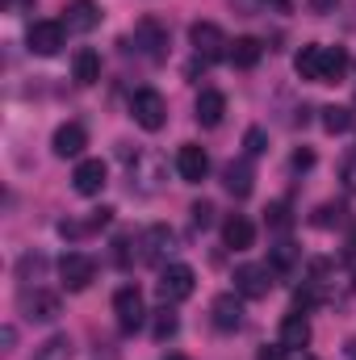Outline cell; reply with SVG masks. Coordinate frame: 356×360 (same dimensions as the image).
<instances>
[{
	"label": "cell",
	"mask_w": 356,
	"mask_h": 360,
	"mask_svg": "<svg viewBox=\"0 0 356 360\" xmlns=\"http://www.w3.org/2000/svg\"><path fill=\"white\" fill-rule=\"evenodd\" d=\"M130 117L143 126V130H164V122H168V101L160 96L155 89H139L130 96Z\"/></svg>",
	"instance_id": "obj_1"
},
{
	"label": "cell",
	"mask_w": 356,
	"mask_h": 360,
	"mask_svg": "<svg viewBox=\"0 0 356 360\" xmlns=\"http://www.w3.org/2000/svg\"><path fill=\"white\" fill-rule=\"evenodd\" d=\"M17 306H21V314L30 319V323H55L59 314H63V306H59V297L55 293H46V289H21V297H17Z\"/></svg>",
	"instance_id": "obj_2"
},
{
	"label": "cell",
	"mask_w": 356,
	"mask_h": 360,
	"mask_svg": "<svg viewBox=\"0 0 356 360\" xmlns=\"http://www.w3.org/2000/svg\"><path fill=\"white\" fill-rule=\"evenodd\" d=\"M59 281H63L68 293H84L92 281H96V264H92V256H84V252H68V256L59 260Z\"/></svg>",
	"instance_id": "obj_3"
},
{
	"label": "cell",
	"mask_w": 356,
	"mask_h": 360,
	"mask_svg": "<svg viewBox=\"0 0 356 360\" xmlns=\"http://www.w3.org/2000/svg\"><path fill=\"white\" fill-rule=\"evenodd\" d=\"M63 38H68V25H63V21H34V25H30V34H25L30 51H34V55H42V59L59 55V51H63Z\"/></svg>",
	"instance_id": "obj_4"
},
{
	"label": "cell",
	"mask_w": 356,
	"mask_h": 360,
	"mask_svg": "<svg viewBox=\"0 0 356 360\" xmlns=\"http://www.w3.org/2000/svg\"><path fill=\"white\" fill-rule=\"evenodd\" d=\"M113 314H117V327H122V331H139L143 319H147V310H143V293H139L134 285H122V289L113 293Z\"/></svg>",
	"instance_id": "obj_5"
},
{
	"label": "cell",
	"mask_w": 356,
	"mask_h": 360,
	"mask_svg": "<svg viewBox=\"0 0 356 360\" xmlns=\"http://www.w3.org/2000/svg\"><path fill=\"white\" fill-rule=\"evenodd\" d=\"M193 289H197V272L189 264H168L160 272V297L164 302H184V297H193Z\"/></svg>",
	"instance_id": "obj_6"
},
{
	"label": "cell",
	"mask_w": 356,
	"mask_h": 360,
	"mask_svg": "<svg viewBox=\"0 0 356 360\" xmlns=\"http://www.w3.org/2000/svg\"><path fill=\"white\" fill-rule=\"evenodd\" d=\"M268 289H272V269L268 264H239L235 269V293L239 297H268Z\"/></svg>",
	"instance_id": "obj_7"
},
{
	"label": "cell",
	"mask_w": 356,
	"mask_h": 360,
	"mask_svg": "<svg viewBox=\"0 0 356 360\" xmlns=\"http://www.w3.org/2000/svg\"><path fill=\"white\" fill-rule=\"evenodd\" d=\"M189 42H193V51H197L201 59H218V55H227L222 46H231L227 34H222L214 21H193V25H189Z\"/></svg>",
	"instance_id": "obj_8"
},
{
	"label": "cell",
	"mask_w": 356,
	"mask_h": 360,
	"mask_svg": "<svg viewBox=\"0 0 356 360\" xmlns=\"http://www.w3.org/2000/svg\"><path fill=\"white\" fill-rule=\"evenodd\" d=\"M293 72L310 84H323V72H327V46L319 42H306L298 55H293Z\"/></svg>",
	"instance_id": "obj_9"
},
{
	"label": "cell",
	"mask_w": 356,
	"mask_h": 360,
	"mask_svg": "<svg viewBox=\"0 0 356 360\" xmlns=\"http://www.w3.org/2000/svg\"><path fill=\"white\" fill-rule=\"evenodd\" d=\"M177 172H180V180H189V184H201L205 172H210V155H205V147L184 143V147L177 151Z\"/></svg>",
	"instance_id": "obj_10"
},
{
	"label": "cell",
	"mask_w": 356,
	"mask_h": 360,
	"mask_svg": "<svg viewBox=\"0 0 356 360\" xmlns=\"http://www.w3.org/2000/svg\"><path fill=\"white\" fill-rule=\"evenodd\" d=\"M51 147H55V155H59V160H76V155L89 147V130H84L80 122H68V126H59V130H55Z\"/></svg>",
	"instance_id": "obj_11"
},
{
	"label": "cell",
	"mask_w": 356,
	"mask_h": 360,
	"mask_svg": "<svg viewBox=\"0 0 356 360\" xmlns=\"http://www.w3.org/2000/svg\"><path fill=\"white\" fill-rule=\"evenodd\" d=\"M105 176H109V168H105L101 160H80L76 172H72V184H76L80 197H96V193L105 188Z\"/></svg>",
	"instance_id": "obj_12"
},
{
	"label": "cell",
	"mask_w": 356,
	"mask_h": 360,
	"mask_svg": "<svg viewBox=\"0 0 356 360\" xmlns=\"http://www.w3.org/2000/svg\"><path fill=\"white\" fill-rule=\"evenodd\" d=\"M63 25L72 30V34H89L101 25V8H96V0H72L68 8H63Z\"/></svg>",
	"instance_id": "obj_13"
},
{
	"label": "cell",
	"mask_w": 356,
	"mask_h": 360,
	"mask_svg": "<svg viewBox=\"0 0 356 360\" xmlns=\"http://www.w3.org/2000/svg\"><path fill=\"white\" fill-rule=\"evenodd\" d=\"M222 243H227L231 252H248V248L256 243V226H252V218L231 214V218L222 222Z\"/></svg>",
	"instance_id": "obj_14"
},
{
	"label": "cell",
	"mask_w": 356,
	"mask_h": 360,
	"mask_svg": "<svg viewBox=\"0 0 356 360\" xmlns=\"http://www.w3.org/2000/svg\"><path fill=\"white\" fill-rule=\"evenodd\" d=\"M222 117H227V96L218 89L197 92V122H201L205 130H214V126H222Z\"/></svg>",
	"instance_id": "obj_15"
},
{
	"label": "cell",
	"mask_w": 356,
	"mask_h": 360,
	"mask_svg": "<svg viewBox=\"0 0 356 360\" xmlns=\"http://www.w3.org/2000/svg\"><path fill=\"white\" fill-rule=\"evenodd\" d=\"M134 42H139V46H147V55L160 63V59H164V46H168V30H164L155 17H147V21H139V30H134Z\"/></svg>",
	"instance_id": "obj_16"
},
{
	"label": "cell",
	"mask_w": 356,
	"mask_h": 360,
	"mask_svg": "<svg viewBox=\"0 0 356 360\" xmlns=\"http://www.w3.org/2000/svg\"><path fill=\"white\" fill-rule=\"evenodd\" d=\"M210 314H214V327H218V331H235V327L243 323V302H239L235 293H222V297H214Z\"/></svg>",
	"instance_id": "obj_17"
},
{
	"label": "cell",
	"mask_w": 356,
	"mask_h": 360,
	"mask_svg": "<svg viewBox=\"0 0 356 360\" xmlns=\"http://www.w3.org/2000/svg\"><path fill=\"white\" fill-rule=\"evenodd\" d=\"M276 344H281L285 352H289V348H306V344H310V323H306V314H298V310L285 314V319H281V340H276Z\"/></svg>",
	"instance_id": "obj_18"
},
{
	"label": "cell",
	"mask_w": 356,
	"mask_h": 360,
	"mask_svg": "<svg viewBox=\"0 0 356 360\" xmlns=\"http://www.w3.org/2000/svg\"><path fill=\"white\" fill-rule=\"evenodd\" d=\"M260 55H265V46H260V38H252V34H243V38H235L231 46H227V59L235 63V68H256L260 63Z\"/></svg>",
	"instance_id": "obj_19"
},
{
	"label": "cell",
	"mask_w": 356,
	"mask_h": 360,
	"mask_svg": "<svg viewBox=\"0 0 356 360\" xmlns=\"http://www.w3.org/2000/svg\"><path fill=\"white\" fill-rule=\"evenodd\" d=\"M252 180H256V172H252L248 160L222 168V184H227V193H235V197H248V193H252Z\"/></svg>",
	"instance_id": "obj_20"
},
{
	"label": "cell",
	"mask_w": 356,
	"mask_h": 360,
	"mask_svg": "<svg viewBox=\"0 0 356 360\" xmlns=\"http://www.w3.org/2000/svg\"><path fill=\"white\" fill-rule=\"evenodd\" d=\"M72 76H76V84H96L101 80V55L96 51H76V63H72Z\"/></svg>",
	"instance_id": "obj_21"
},
{
	"label": "cell",
	"mask_w": 356,
	"mask_h": 360,
	"mask_svg": "<svg viewBox=\"0 0 356 360\" xmlns=\"http://www.w3.org/2000/svg\"><path fill=\"white\" fill-rule=\"evenodd\" d=\"M323 130H327V134H348V130H352V109L327 105V109H323Z\"/></svg>",
	"instance_id": "obj_22"
},
{
	"label": "cell",
	"mask_w": 356,
	"mask_h": 360,
	"mask_svg": "<svg viewBox=\"0 0 356 360\" xmlns=\"http://www.w3.org/2000/svg\"><path fill=\"white\" fill-rule=\"evenodd\" d=\"M34 360H72V340H68V335H51V340L34 352Z\"/></svg>",
	"instance_id": "obj_23"
},
{
	"label": "cell",
	"mask_w": 356,
	"mask_h": 360,
	"mask_svg": "<svg viewBox=\"0 0 356 360\" xmlns=\"http://www.w3.org/2000/svg\"><path fill=\"white\" fill-rule=\"evenodd\" d=\"M344 72H348V55H344V46H327V72H323V84L344 80Z\"/></svg>",
	"instance_id": "obj_24"
},
{
	"label": "cell",
	"mask_w": 356,
	"mask_h": 360,
	"mask_svg": "<svg viewBox=\"0 0 356 360\" xmlns=\"http://www.w3.org/2000/svg\"><path fill=\"white\" fill-rule=\"evenodd\" d=\"M177 327H180V319L168 310V306H164V310H155V319H151V335H155L160 344H164V340H172V335H177Z\"/></svg>",
	"instance_id": "obj_25"
},
{
	"label": "cell",
	"mask_w": 356,
	"mask_h": 360,
	"mask_svg": "<svg viewBox=\"0 0 356 360\" xmlns=\"http://www.w3.org/2000/svg\"><path fill=\"white\" fill-rule=\"evenodd\" d=\"M344 205H336V201H327V205H319V214H314V226H340L344 222Z\"/></svg>",
	"instance_id": "obj_26"
},
{
	"label": "cell",
	"mask_w": 356,
	"mask_h": 360,
	"mask_svg": "<svg viewBox=\"0 0 356 360\" xmlns=\"http://www.w3.org/2000/svg\"><path fill=\"white\" fill-rule=\"evenodd\" d=\"M42 272H46V260H42V256H21V264H17V276H21L25 285H30L34 276H42Z\"/></svg>",
	"instance_id": "obj_27"
},
{
	"label": "cell",
	"mask_w": 356,
	"mask_h": 360,
	"mask_svg": "<svg viewBox=\"0 0 356 360\" xmlns=\"http://www.w3.org/2000/svg\"><path fill=\"white\" fill-rule=\"evenodd\" d=\"M265 147H268V134L260 130V126H252V130L243 134V151H248V155L256 160V155H265Z\"/></svg>",
	"instance_id": "obj_28"
},
{
	"label": "cell",
	"mask_w": 356,
	"mask_h": 360,
	"mask_svg": "<svg viewBox=\"0 0 356 360\" xmlns=\"http://www.w3.org/2000/svg\"><path fill=\"white\" fill-rule=\"evenodd\" d=\"M189 214H193V222H197V226H210V222H214V205H210V201H197Z\"/></svg>",
	"instance_id": "obj_29"
},
{
	"label": "cell",
	"mask_w": 356,
	"mask_h": 360,
	"mask_svg": "<svg viewBox=\"0 0 356 360\" xmlns=\"http://www.w3.org/2000/svg\"><path fill=\"white\" fill-rule=\"evenodd\" d=\"M285 210H289L285 201H272V205H268V222H272V226H289V214H285Z\"/></svg>",
	"instance_id": "obj_30"
},
{
	"label": "cell",
	"mask_w": 356,
	"mask_h": 360,
	"mask_svg": "<svg viewBox=\"0 0 356 360\" xmlns=\"http://www.w3.org/2000/svg\"><path fill=\"white\" fill-rule=\"evenodd\" d=\"M272 264H276V269H289V264H293V248H289V243H276Z\"/></svg>",
	"instance_id": "obj_31"
},
{
	"label": "cell",
	"mask_w": 356,
	"mask_h": 360,
	"mask_svg": "<svg viewBox=\"0 0 356 360\" xmlns=\"http://www.w3.org/2000/svg\"><path fill=\"white\" fill-rule=\"evenodd\" d=\"M109 218H113V210H92V218H89V231H101V226H109Z\"/></svg>",
	"instance_id": "obj_32"
},
{
	"label": "cell",
	"mask_w": 356,
	"mask_h": 360,
	"mask_svg": "<svg viewBox=\"0 0 356 360\" xmlns=\"http://www.w3.org/2000/svg\"><path fill=\"white\" fill-rule=\"evenodd\" d=\"M344 188H348V193H356V155L344 164Z\"/></svg>",
	"instance_id": "obj_33"
},
{
	"label": "cell",
	"mask_w": 356,
	"mask_h": 360,
	"mask_svg": "<svg viewBox=\"0 0 356 360\" xmlns=\"http://www.w3.org/2000/svg\"><path fill=\"white\" fill-rule=\"evenodd\" d=\"M256 360H285V348H281V344H276V348H260Z\"/></svg>",
	"instance_id": "obj_34"
},
{
	"label": "cell",
	"mask_w": 356,
	"mask_h": 360,
	"mask_svg": "<svg viewBox=\"0 0 356 360\" xmlns=\"http://www.w3.org/2000/svg\"><path fill=\"white\" fill-rule=\"evenodd\" d=\"M310 164H314V155H310V151H298V155H293V168H298V172H302V168H310Z\"/></svg>",
	"instance_id": "obj_35"
},
{
	"label": "cell",
	"mask_w": 356,
	"mask_h": 360,
	"mask_svg": "<svg viewBox=\"0 0 356 360\" xmlns=\"http://www.w3.org/2000/svg\"><path fill=\"white\" fill-rule=\"evenodd\" d=\"M344 256H356V226L348 231V243H344Z\"/></svg>",
	"instance_id": "obj_36"
},
{
	"label": "cell",
	"mask_w": 356,
	"mask_h": 360,
	"mask_svg": "<svg viewBox=\"0 0 356 360\" xmlns=\"http://www.w3.org/2000/svg\"><path fill=\"white\" fill-rule=\"evenodd\" d=\"M25 4H34V0H4V8H13V13H21Z\"/></svg>",
	"instance_id": "obj_37"
},
{
	"label": "cell",
	"mask_w": 356,
	"mask_h": 360,
	"mask_svg": "<svg viewBox=\"0 0 356 360\" xmlns=\"http://www.w3.org/2000/svg\"><path fill=\"white\" fill-rule=\"evenodd\" d=\"M348 356H352V360H356V340H352V344H348Z\"/></svg>",
	"instance_id": "obj_38"
},
{
	"label": "cell",
	"mask_w": 356,
	"mask_h": 360,
	"mask_svg": "<svg viewBox=\"0 0 356 360\" xmlns=\"http://www.w3.org/2000/svg\"><path fill=\"white\" fill-rule=\"evenodd\" d=\"M164 360H184V356H164Z\"/></svg>",
	"instance_id": "obj_39"
},
{
	"label": "cell",
	"mask_w": 356,
	"mask_h": 360,
	"mask_svg": "<svg viewBox=\"0 0 356 360\" xmlns=\"http://www.w3.org/2000/svg\"><path fill=\"white\" fill-rule=\"evenodd\" d=\"M352 289H356V276H352Z\"/></svg>",
	"instance_id": "obj_40"
}]
</instances>
